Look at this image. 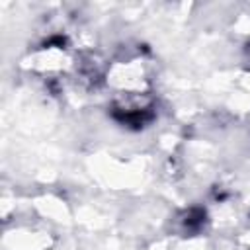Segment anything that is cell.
Wrapping results in <instances>:
<instances>
[{
	"mask_svg": "<svg viewBox=\"0 0 250 250\" xmlns=\"http://www.w3.org/2000/svg\"><path fill=\"white\" fill-rule=\"evenodd\" d=\"M113 117L129 127H145L152 119V111L148 107H113Z\"/></svg>",
	"mask_w": 250,
	"mask_h": 250,
	"instance_id": "6da1fadb",
	"label": "cell"
},
{
	"mask_svg": "<svg viewBox=\"0 0 250 250\" xmlns=\"http://www.w3.org/2000/svg\"><path fill=\"white\" fill-rule=\"evenodd\" d=\"M203 221H205V211H201V209H189L188 213H186V227L189 229V230H197L201 225H203Z\"/></svg>",
	"mask_w": 250,
	"mask_h": 250,
	"instance_id": "7a4b0ae2",
	"label": "cell"
}]
</instances>
